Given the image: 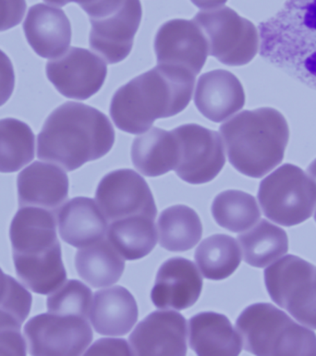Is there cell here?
<instances>
[{
    "label": "cell",
    "instance_id": "cell-1",
    "mask_svg": "<svg viewBox=\"0 0 316 356\" xmlns=\"http://www.w3.org/2000/svg\"><path fill=\"white\" fill-rule=\"evenodd\" d=\"M195 75L185 69L158 65L115 92L111 119L120 131L141 134L158 119L176 116L188 106Z\"/></svg>",
    "mask_w": 316,
    "mask_h": 356
},
{
    "label": "cell",
    "instance_id": "cell-2",
    "mask_svg": "<svg viewBox=\"0 0 316 356\" xmlns=\"http://www.w3.org/2000/svg\"><path fill=\"white\" fill-rule=\"evenodd\" d=\"M114 143L113 126L102 111L85 104L66 102L44 122L38 137V156L74 172L102 159Z\"/></svg>",
    "mask_w": 316,
    "mask_h": 356
},
{
    "label": "cell",
    "instance_id": "cell-3",
    "mask_svg": "<svg viewBox=\"0 0 316 356\" xmlns=\"http://www.w3.org/2000/svg\"><path fill=\"white\" fill-rule=\"evenodd\" d=\"M259 35L263 58L316 90V0H287Z\"/></svg>",
    "mask_w": 316,
    "mask_h": 356
},
{
    "label": "cell",
    "instance_id": "cell-4",
    "mask_svg": "<svg viewBox=\"0 0 316 356\" xmlns=\"http://www.w3.org/2000/svg\"><path fill=\"white\" fill-rule=\"evenodd\" d=\"M235 170L259 179L283 161L290 129L283 114L272 108L244 111L220 126Z\"/></svg>",
    "mask_w": 316,
    "mask_h": 356
},
{
    "label": "cell",
    "instance_id": "cell-5",
    "mask_svg": "<svg viewBox=\"0 0 316 356\" xmlns=\"http://www.w3.org/2000/svg\"><path fill=\"white\" fill-rule=\"evenodd\" d=\"M246 352L256 355H316V335L269 302L245 308L236 321Z\"/></svg>",
    "mask_w": 316,
    "mask_h": 356
},
{
    "label": "cell",
    "instance_id": "cell-6",
    "mask_svg": "<svg viewBox=\"0 0 316 356\" xmlns=\"http://www.w3.org/2000/svg\"><path fill=\"white\" fill-rule=\"evenodd\" d=\"M257 197L265 217L281 226H296L314 214L316 184L300 167L284 164L260 182Z\"/></svg>",
    "mask_w": 316,
    "mask_h": 356
},
{
    "label": "cell",
    "instance_id": "cell-7",
    "mask_svg": "<svg viewBox=\"0 0 316 356\" xmlns=\"http://www.w3.org/2000/svg\"><path fill=\"white\" fill-rule=\"evenodd\" d=\"M91 22L89 43L108 64L122 63L133 49L141 24L140 0H97L85 10Z\"/></svg>",
    "mask_w": 316,
    "mask_h": 356
},
{
    "label": "cell",
    "instance_id": "cell-8",
    "mask_svg": "<svg viewBox=\"0 0 316 356\" xmlns=\"http://www.w3.org/2000/svg\"><path fill=\"white\" fill-rule=\"evenodd\" d=\"M265 284L271 300L296 321L316 330V268L288 254L265 269Z\"/></svg>",
    "mask_w": 316,
    "mask_h": 356
},
{
    "label": "cell",
    "instance_id": "cell-9",
    "mask_svg": "<svg viewBox=\"0 0 316 356\" xmlns=\"http://www.w3.org/2000/svg\"><path fill=\"white\" fill-rule=\"evenodd\" d=\"M192 21L206 36L209 55L226 66L246 65L258 53L260 35L256 25L231 8L200 11Z\"/></svg>",
    "mask_w": 316,
    "mask_h": 356
},
{
    "label": "cell",
    "instance_id": "cell-10",
    "mask_svg": "<svg viewBox=\"0 0 316 356\" xmlns=\"http://www.w3.org/2000/svg\"><path fill=\"white\" fill-rule=\"evenodd\" d=\"M24 332L32 355H81L94 338L88 318L50 312L33 316Z\"/></svg>",
    "mask_w": 316,
    "mask_h": 356
},
{
    "label": "cell",
    "instance_id": "cell-11",
    "mask_svg": "<svg viewBox=\"0 0 316 356\" xmlns=\"http://www.w3.org/2000/svg\"><path fill=\"white\" fill-rule=\"evenodd\" d=\"M178 143L176 175L190 184L213 181L226 163L222 140L217 131L203 126L184 124L172 130Z\"/></svg>",
    "mask_w": 316,
    "mask_h": 356
},
{
    "label": "cell",
    "instance_id": "cell-12",
    "mask_svg": "<svg viewBox=\"0 0 316 356\" xmlns=\"http://www.w3.org/2000/svg\"><path fill=\"white\" fill-rule=\"evenodd\" d=\"M96 201L108 223L133 216H147L156 220L158 215L149 185L139 173L130 169L106 175L97 188Z\"/></svg>",
    "mask_w": 316,
    "mask_h": 356
},
{
    "label": "cell",
    "instance_id": "cell-13",
    "mask_svg": "<svg viewBox=\"0 0 316 356\" xmlns=\"http://www.w3.org/2000/svg\"><path fill=\"white\" fill-rule=\"evenodd\" d=\"M47 79L67 98L86 100L102 88L108 67L101 58L85 49L72 47L46 66Z\"/></svg>",
    "mask_w": 316,
    "mask_h": 356
},
{
    "label": "cell",
    "instance_id": "cell-14",
    "mask_svg": "<svg viewBox=\"0 0 316 356\" xmlns=\"http://www.w3.org/2000/svg\"><path fill=\"white\" fill-rule=\"evenodd\" d=\"M155 52L158 65L178 67L195 76L205 66L208 44L197 22L175 19L165 22L156 33Z\"/></svg>",
    "mask_w": 316,
    "mask_h": 356
},
{
    "label": "cell",
    "instance_id": "cell-15",
    "mask_svg": "<svg viewBox=\"0 0 316 356\" xmlns=\"http://www.w3.org/2000/svg\"><path fill=\"white\" fill-rule=\"evenodd\" d=\"M187 321L181 314L166 309L155 311L137 325L130 336L136 355H185Z\"/></svg>",
    "mask_w": 316,
    "mask_h": 356
},
{
    "label": "cell",
    "instance_id": "cell-16",
    "mask_svg": "<svg viewBox=\"0 0 316 356\" xmlns=\"http://www.w3.org/2000/svg\"><path fill=\"white\" fill-rule=\"evenodd\" d=\"M203 285V277L194 262L172 257L158 269L151 300L160 309H187L199 299Z\"/></svg>",
    "mask_w": 316,
    "mask_h": 356
},
{
    "label": "cell",
    "instance_id": "cell-17",
    "mask_svg": "<svg viewBox=\"0 0 316 356\" xmlns=\"http://www.w3.org/2000/svg\"><path fill=\"white\" fill-rule=\"evenodd\" d=\"M22 27L28 44L39 57L54 60L71 46V22L60 8L43 3L33 5Z\"/></svg>",
    "mask_w": 316,
    "mask_h": 356
},
{
    "label": "cell",
    "instance_id": "cell-18",
    "mask_svg": "<svg viewBox=\"0 0 316 356\" xmlns=\"http://www.w3.org/2000/svg\"><path fill=\"white\" fill-rule=\"evenodd\" d=\"M69 178L56 164L35 161L17 178L19 206L41 207L57 213L68 198Z\"/></svg>",
    "mask_w": 316,
    "mask_h": 356
},
{
    "label": "cell",
    "instance_id": "cell-19",
    "mask_svg": "<svg viewBox=\"0 0 316 356\" xmlns=\"http://www.w3.org/2000/svg\"><path fill=\"white\" fill-rule=\"evenodd\" d=\"M194 104L206 119L222 122L244 106V89L232 72L215 70L198 80Z\"/></svg>",
    "mask_w": 316,
    "mask_h": 356
},
{
    "label": "cell",
    "instance_id": "cell-20",
    "mask_svg": "<svg viewBox=\"0 0 316 356\" xmlns=\"http://www.w3.org/2000/svg\"><path fill=\"white\" fill-rule=\"evenodd\" d=\"M61 239L75 248H83L104 239L108 221L92 198L74 197L57 212Z\"/></svg>",
    "mask_w": 316,
    "mask_h": 356
},
{
    "label": "cell",
    "instance_id": "cell-21",
    "mask_svg": "<svg viewBox=\"0 0 316 356\" xmlns=\"http://www.w3.org/2000/svg\"><path fill=\"white\" fill-rule=\"evenodd\" d=\"M56 215L41 207H21L10 228L13 254H41L60 245Z\"/></svg>",
    "mask_w": 316,
    "mask_h": 356
},
{
    "label": "cell",
    "instance_id": "cell-22",
    "mask_svg": "<svg viewBox=\"0 0 316 356\" xmlns=\"http://www.w3.org/2000/svg\"><path fill=\"white\" fill-rule=\"evenodd\" d=\"M138 316L133 294L122 286H114L94 293L89 318L99 334L123 336L131 332Z\"/></svg>",
    "mask_w": 316,
    "mask_h": 356
},
{
    "label": "cell",
    "instance_id": "cell-23",
    "mask_svg": "<svg viewBox=\"0 0 316 356\" xmlns=\"http://www.w3.org/2000/svg\"><path fill=\"white\" fill-rule=\"evenodd\" d=\"M190 346L198 355H239L242 341L228 316L202 312L189 322Z\"/></svg>",
    "mask_w": 316,
    "mask_h": 356
},
{
    "label": "cell",
    "instance_id": "cell-24",
    "mask_svg": "<svg viewBox=\"0 0 316 356\" xmlns=\"http://www.w3.org/2000/svg\"><path fill=\"white\" fill-rule=\"evenodd\" d=\"M131 161L147 177H158L175 170L178 163V143L172 131L153 127L133 140Z\"/></svg>",
    "mask_w": 316,
    "mask_h": 356
},
{
    "label": "cell",
    "instance_id": "cell-25",
    "mask_svg": "<svg viewBox=\"0 0 316 356\" xmlns=\"http://www.w3.org/2000/svg\"><path fill=\"white\" fill-rule=\"evenodd\" d=\"M13 262L19 280L33 293L47 296L66 282L60 243L41 254H13Z\"/></svg>",
    "mask_w": 316,
    "mask_h": 356
},
{
    "label": "cell",
    "instance_id": "cell-26",
    "mask_svg": "<svg viewBox=\"0 0 316 356\" xmlns=\"http://www.w3.org/2000/svg\"><path fill=\"white\" fill-rule=\"evenodd\" d=\"M75 268L92 287L104 288L119 282L124 272L125 261L108 238H104L77 252Z\"/></svg>",
    "mask_w": 316,
    "mask_h": 356
},
{
    "label": "cell",
    "instance_id": "cell-27",
    "mask_svg": "<svg viewBox=\"0 0 316 356\" xmlns=\"http://www.w3.org/2000/svg\"><path fill=\"white\" fill-rule=\"evenodd\" d=\"M158 231L155 220L133 216L109 223L106 238L123 259L133 261L144 259L156 248Z\"/></svg>",
    "mask_w": 316,
    "mask_h": 356
},
{
    "label": "cell",
    "instance_id": "cell-28",
    "mask_svg": "<svg viewBox=\"0 0 316 356\" xmlns=\"http://www.w3.org/2000/svg\"><path fill=\"white\" fill-rule=\"evenodd\" d=\"M158 232L161 248L169 252H186L200 242L203 225L195 210L176 204L159 216Z\"/></svg>",
    "mask_w": 316,
    "mask_h": 356
},
{
    "label": "cell",
    "instance_id": "cell-29",
    "mask_svg": "<svg viewBox=\"0 0 316 356\" xmlns=\"http://www.w3.org/2000/svg\"><path fill=\"white\" fill-rule=\"evenodd\" d=\"M243 260L251 267L263 268L281 259L289 251V238L281 227L260 220L248 232L238 236Z\"/></svg>",
    "mask_w": 316,
    "mask_h": 356
},
{
    "label": "cell",
    "instance_id": "cell-30",
    "mask_svg": "<svg viewBox=\"0 0 316 356\" xmlns=\"http://www.w3.org/2000/svg\"><path fill=\"white\" fill-rule=\"evenodd\" d=\"M195 261L206 279L219 282L231 277L242 262L237 241L226 234H215L198 246Z\"/></svg>",
    "mask_w": 316,
    "mask_h": 356
},
{
    "label": "cell",
    "instance_id": "cell-31",
    "mask_svg": "<svg viewBox=\"0 0 316 356\" xmlns=\"http://www.w3.org/2000/svg\"><path fill=\"white\" fill-rule=\"evenodd\" d=\"M35 154V136L27 123L14 118L0 120V173L19 172Z\"/></svg>",
    "mask_w": 316,
    "mask_h": 356
},
{
    "label": "cell",
    "instance_id": "cell-32",
    "mask_svg": "<svg viewBox=\"0 0 316 356\" xmlns=\"http://www.w3.org/2000/svg\"><path fill=\"white\" fill-rule=\"evenodd\" d=\"M211 213L218 225L235 234L248 231L261 218L256 199L239 190L224 191L215 196Z\"/></svg>",
    "mask_w": 316,
    "mask_h": 356
},
{
    "label": "cell",
    "instance_id": "cell-33",
    "mask_svg": "<svg viewBox=\"0 0 316 356\" xmlns=\"http://www.w3.org/2000/svg\"><path fill=\"white\" fill-rule=\"evenodd\" d=\"M92 302L91 289L80 280H69L50 294L47 307L50 313L88 318Z\"/></svg>",
    "mask_w": 316,
    "mask_h": 356
},
{
    "label": "cell",
    "instance_id": "cell-34",
    "mask_svg": "<svg viewBox=\"0 0 316 356\" xmlns=\"http://www.w3.org/2000/svg\"><path fill=\"white\" fill-rule=\"evenodd\" d=\"M22 324L13 313L0 307V355H26V343L21 333Z\"/></svg>",
    "mask_w": 316,
    "mask_h": 356
},
{
    "label": "cell",
    "instance_id": "cell-35",
    "mask_svg": "<svg viewBox=\"0 0 316 356\" xmlns=\"http://www.w3.org/2000/svg\"><path fill=\"white\" fill-rule=\"evenodd\" d=\"M26 8V0H0V32L21 24Z\"/></svg>",
    "mask_w": 316,
    "mask_h": 356
},
{
    "label": "cell",
    "instance_id": "cell-36",
    "mask_svg": "<svg viewBox=\"0 0 316 356\" xmlns=\"http://www.w3.org/2000/svg\"><path fill=\"white\" fill-rule=\"evenodd\" d=\"M15 88V72L10 58L0 49V106L10 100Z\"/></svg>",
    "mask_w": 316,
    "mask_h": 356
},
{
    "label": "cell",
    "instance_id": "cell-37",
    "mask_svg": "<svg viewBox=\"0 0 316 356\" xmlns=\"http://www.w3.org/2000/svg\"><path fill=\"white\" fill-rule=\"evenodd\" d=\"M85 355H133V350L124 339H101L85 353Z\"/></svg>",
    "mask_w": 316,
    "mask_h": 356
},
{
    "label": "cell",
    "instance_id": "cell-38",
    "mask_svg": "<svg viewBox=\"0 0 316 356\" xmlns=\"http://www.w3.org/2000/svg\"><path fill=\"white\" fill-rule=\"evenodd\" d=\"M191 1L201 10H213L225 5L228 0H191Z\"/></svg>",
    "mask_w": 316,
    "mask_h": 356
},
{
    "label": "cell",
    "instance_id": "cell-39",
    "mask_svg": "<svg viewBox=\"0 0 316 356\" xmlns=\"http://www.w3.org/2000/svg\"><path fill=\"white\" fill-rule=\"evenodd\" d=\"M44 2L49 3L50 5L58 6V7H64L69 3H77L83 10L89 6L93 4L96 0H44Z\"/></svg>",
    "mask_w": 316,
    "mask_h": 356
},
{
    "label": "cell",
    "instance_id": "cell-40",
    "mask_svg": "<svg viewBox=\"0 0 316 356\" xmlns=\"http://www.w3.org/2000/svg\"><path fill=\"white\" fill-rule=\"evenodd\" d=\"M10 277L8 275H6L2 269L0 268V304H1L3 300H4L6 294L10 287Z\"/></svg>",
    "mask_w": 316,
    "mask_h": 356
},
{
    "label": "cell",
    "instance_id": "cell-41",
    "mask_svg": "<svg viewBox=\"0 0 316 356\" xmlns=\"http://www.w3.org/2000/svg\"><path fill=\"white\" fill-rule=\"evenodd\" d=\"M307 175H308L316 184V159L309 165L308 168H307Z\"/></svg>",
    "mask_w": 316,
    "mask_h": 356
},
{
    "label": "cell",
    "instance_id": "cell-42",
    "mask_svg": "<svg viewBox=\"0 0 316 356\" xmlns=\"http://www.w3.org/2000/svg\"><path fill=\"white\" fill-rule=\"evenodd\" d=\"M315 222H316V211H315Z\"/></svg>",
    "mask_w": 316,
    "mask_h": 356
}]
</instances>
